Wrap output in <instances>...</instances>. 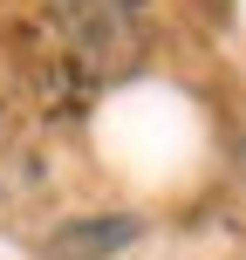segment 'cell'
<instances>
[{"label": "cell", "instance_id": "1", "mask_svg": "<svg viewBox=\"0 0 246 260\" xmlns=\"http://www.w3.org/2000/svg\"><path fill=\"white\" fill-rule=\"evenodd\" d=\"M144 240L137 212H89V219H62L48 233V260H117Z\"/></svg>", "mask_w": 246, "mask_h": 260}]
</instances>
